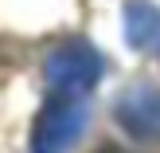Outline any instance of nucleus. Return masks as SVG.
I'll use <instances>...</instances> for the list:
<instances>
[{"label":"nucleus","mask_w":160,"mask_h":153,"mask_svg":"<svg viewBox=\"0 0 160 153\" xmlns=\"http://www.w3.org/2000/svg\"><path fill=\"white\" fill-rule=\"evenodd\" d=\"M86 122H90V110L78 94H55L35 118V130H31V153H67L82 138Z\"/></svg>","instance_id":"nucleus-1"},{"label":"nucleus","mask_w":160,"mask_h":153,"mask_svg":"<svg viewBox=\"0 0 160 153\" xmlns=\"http://www.w3.org/2000/svg\"><path fill=\"white\" fill-rule=\"evenodd\" d=\"M98 79H102V55L82 39H70L47 55V83L55 86V94H78L82 98L86 90L98 86Z\"/></svg>","instance_id":"nucleus-2"},{"label":"nucleus","mask_w":160,"mask_h":153,"mask_svg":"<svg viewBox=\"0 0 160 153\" xmlns=\"http://www.w3.org/2000/svg\"><path fill=\"white\" fill-rule=\"evenodd\" d=\"M117 122L141 141L160 138V90L156 86H129L117 102Z\"/></svg>","instance_id":"nucleus-3"},{"label":"nucleus","mask_w":160,"mask_h":153,"mask_svg":"<svg viewBox=\"0 0 160 153\" xmlns=\"http://www.w3.org/2000/svg\"><path fill=\"white\" fill-rule=\"evenodd\" d=\"M125 28H129L125 36H129L133 47H148L160 36V12L148 4H129L125 8Z\"/></svg>","instance_id":"nucleus-4"}]
</instances>
